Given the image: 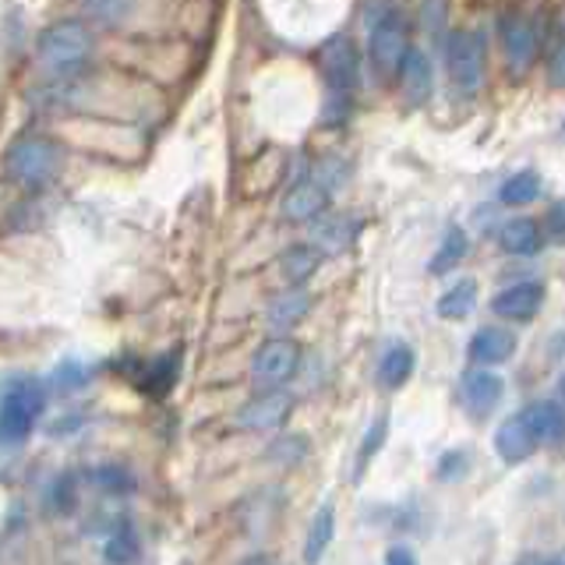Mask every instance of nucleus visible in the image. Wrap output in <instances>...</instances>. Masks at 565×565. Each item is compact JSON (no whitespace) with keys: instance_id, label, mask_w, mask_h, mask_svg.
<instances>
[{"instance_id":"obj_1","label":"nucleus","mask_w":565,"mask_h":565,"mask_svg":"<svg viewBox=\"0 0 565 565\" xmlns=\"http://www.w3.org/2000/svg\"><path fill=\"white\" fill-rule=\"evenodd\" d=\"M96 50V35L82 18H61L50 29H43L40 43H35V61L43 64V71L50 75H75L78 67H85V61L93 57Z\"/></svg>"},{"instance_id":"obj_2","label":"nucleus","mask_w":565,"mask_h":565,"mask_svg":"<svg viewBox=\"0 0 565 565\" xmlns=\"http://www.w3.org/2000/svg\"><path fill=\"white\" fill-rule=\"evenodd\" d=\"M8 177L22 188H43L53 181V173L61 167V149L57 141H50L43 135H22L11 141V149L4 156Z\"/></svg>"},{"instance_id":"obj_3","label":"nucleus","mask_w":565,"mask_h":565,"mask_svg":"<svg viewBox=\"0 0 565 565\" xmlns=\"http://www.w3.org/2000/svg\"><path fill=\"white\" fill-rule=\"evenodd\" d=\"M43 385L29 375H14L4 385V403H0V435L4 441H22L35 428L43 414Z\"/></svg>"},{"instance_id":"obj_4","label":"nucleus","mask_w":565,"mask_h":565,"mask_svg":"<svg viewBox=\"0 0 565 565\" xmlns=\"http://www.w3.org/2000/svg\"><path fill=\"white\" fill-rule=\"evenodd\" d=\"M300 371V343L287 332L273 335L252 361V379L258 388H282Z\"/></svg>"},{"instance_id":"obj_5","label":"nucleus","mask_w":565,"mask_h":565,"mask_svg":"<svg viewBox=\"0 0 565 565\" xmlns=\"http://www.w3.org/2000/svg\"><path fill=\"white\" fill-rule=\"evenodd\" d=\"M406 50H411V40H406V22L399 14L388 11L371 22L367 53H371V64H375L379 75H399Z\"/></svg>"},{"instance_id":"obj_6","label":"nucleus","mask_w":565,"mask_h":565,"mask_svg":"<svg viewBox=\"0 0 565 565\" xmlns=\"http://www.w3.org/2000/svg\"><path fill=\"white\" fill-rule=\"evenodd\" d=\"M449 78L459 93H477L484 78V35L459 29L449 40Z\"/></svg>"},{"instance_id":"obj_7","label":"nucleus","mask_w":565,"mask_h":565,"mask_svg":"<svg viewBox=\"0 0 565 565\" xmlns=\"http://www.w3.org/2000/svg\"><path fill=\"white\" fill-rule=\"evenodd\" d=\"M290 414H294L290 393H282V388H262L258 396H252L241 406L234 420L244 431H273V428H282Z\"/></svg>"},{"instance_id":"obj_8","label":"nucleus","mask_w":565,"mask_h":565,"mask_svg":"<svg viewBox=\"0 0 565 565\" xmlns=\"http://www.w3.org/2000/svg\"><path fill=\"white\" fill-rule=\"evenodd\" d=\"M505 396V382L494 375V371H484V364H477V371H467L463 382H459V406L473 417L484 420L499 411V403Z\"/></svg>"},{"instance_id":"obj_9","label":"nucleus","mask_w":565,"mask_h":565,"mask_svg":"<svg viewBox=\"0 0 565 565\" xmlns=\"http://www.w3.org/2000/svg\"><path fill=\"white\" fill-rule=\"evenodd\" d=\"M322 71H326V82H329V93L332 96H353V88L361 85V61H358V50H353L347 40H332L322 53Z\"/></svg>"},{"instance_id":"obj_10","label":"nucleus","mask_w":565,"mask_h":565,"mask_svg":"<svg viewBox=\"0 0 565 565\" xmlns=\"http://www.w3.org/2000/svg\"><path fill=\"white\" fill-rule=\"evenodd\" d=\"M544 282H512L502 294L491 297V311L509 322H530L541 308H544Z\"/></svg>"},{"instance_id":"obj_11","label":"nucleus","mask_w":565,"mask_h":565,"mask_svg":"<svg viewBox=\"0 0 565 565\" xmlns=\"http://www.w3.org/2000/svg\"><path fill=\"white\" fill-rule=\"evenodd\" d=\"M494 452H499V459L505 467H520L537 452V438H534V431H530L523 411L499 424V431H494Z\"/></svg>"},{"instance_id":"obj_12","label":"nucleus","mask_w":565,"mask_h":565,"mask_svg":"<svg viewBox=\"0 0 565 565\" xmlns=\"http://www.w3.org/2000/svg\"><path fill=\"white\" fill-rule=\"evenodd\" d=\"M329 209V188L318 181V177H308L297 188H290V194L282 199V216L290 223H311Z\"/></svg>"},{"instance_id":"obj_13","label":"nucleus","mask_w":565,"mask_h":565,"mask_svg":"<svg viewBox=\"0 0 565 565\" xmlns=\"http://www.w3.org/2000/svg\"><path fill=\"white\" fill-rule=\"evenodd\" d=\"M467 353H470L473 364H484V367L505 364L512 353H516V335H512L509 329H502V326H481L470 335Z\"/></svg>"},{"instance_id":"obj_14","label":"nucleus","mask_w":565,"mask_h":565,"mask_svg":"<svg viewBox=\"0 0 565 565\" xmlns=\"http://www.w3.org/2000/svg\"><path fill=\"white\" fill-rule=\"evenodd\" d=\"M502 43H505L509 64L516 71H526V64L534 61V46H537L534 25H530L523 14H505L502 18Z\"/></svg>"},{"instance_id":"obj_15","label":"nucleus","mask_w":565,"mask_h":565,"mask_svg":"<svg viewBox=\"0 0 565 565\" xmlns=\"http://www.w3.org/2000/svg\"><path fill=\"white\" fill-rule=\"evenodd\" d=\"M523 417L534 431L537 446H555L558 438H565V406L555 399H541V403H530L523 406Z\"/></svg>"},{"instance_id":"obj_16","label":"nucleus","mask_w":565,"mask_h":565,"mask_svg":"<svg viewBox=\"0 0 565 565\" xmlns=\"http://www.w3.org/2000/svg\"><path fill=\"white\" fill-rule=\"evenodd\" d=\"M399 82H403V93H406V99H411V103H424V99L431 96V85H435L431 57L420 46L406 50L403 67H399Z\"/></svg>"},{"instance_id":"obj_17","label":"nucleus","mask_w":565,"mask_h":565,"mask_svg":"<svg viewBox=\"0 0 565 565\" xmlns=\"http://www.w3.org/2000/svg\"><path fill=\"white\" fill-rule=\"evenodd\" d=\"M326 262V252L318 244H294L282 252V262H279V273L282 279L290 282V287H305V282L322 269Z\"/></svg>"},{"instance_id":"obj_18","label":"nucleus","mask_w":565,"mask_h":565,"mask_svg":"<svg viewBox=\"0 0 565 565\" xmlns=\"http://www.w3.org/2000/svg\"><path fill=\"white\" fill-rule=\"evenodd\" d=\"M499 244L505 255H516V258L537 255L541 252V226L534 220H509L499 230Z\"/></svg>"},{"instance_id":"obj_19","label":"nucleus","mask_w":565,"mask_h":565,"mask_svg":"<svg viewBox=\"0 0 565 565\" xmlns=\"http://www.w3.org/2000/svg\"><path fill=\"white\" fill-rule=\"evenodd\" d=\"M311 311V297L305 290H287V294H279L273 305H269V326L276 332H290L294 326L305 322V315Z\"/></svg>"},{"instance_id":"obj_20","label":"nucleus","mask_w":565,"mask_h":565,"mask_svg":"<svg viewBox=\"0 0 565 565\" xmlns=\"http://www.w3.org/2000/svg\"><path fill=\"white\" fill-rule=\"evenodd\" d=\"M414 367H417V358H414V350L406 347V343H396V347H388L385 350V358L379 364V379L385 388H403L406 382L414 379Z\"/></svg>"},{"instance_id":"obj_21","label":"nucleus","mask_w":565,"mask_h":565,"mask_svg":"<svg viewBox=\"0 0 565 565\" xmlns=\"http://www.w3.org/2000/svg\"><path fill=\"white\" fill-rule=\"evenodd\" d=\"M477 305V279L473 276H463L456 279L452 287L438 297V318H446V322H459V318H467Z\"/></svg>"},{"instance_id":"obj_22","label":"nucleus","mask_w":565,"mask_h":565,"mask_svg":"<svg viewBox=\"0 0 565 565\" xmlns=\"http://www.w3.org/2000/svg\"><path fill=\"white\" fill-rule=\"evenodd\" d=\"M335 534V509L332 502H326L322 509L315 512V520H311V530H308V544H305V562H318L326 555V547Z\"/></svg>"},{"instance_id":"obj_23","label":"nucleus","mask_w":565,"mask_h":565,"mask_svg":"<svg viewBox=\"0 0 565 565\" xmlns=\"http://www.w3.org/2000/svg\"><path fill=\"white\" fill-rule=\"evenodd\" d=\"M463 255H467V234L459 226H452L446 237H441V244H438V252L431 255V262H428V273L431 276H446L449 269H456L459 262H463Z\"/></svg>"},{"instance_id":"obj_24","label":"nucleus","mask_w":565,"mask_h":565,"mask_svg":"<svg viewBox=\"0 0 565 565\" xmlns=\"http://www.w3.org/2000/svg\"><path fill=\"white\" fill-rule=\"evenodd\" d=\"M541 173L534 170H520V173H512L509 181L502 184V202L505 205H526V202H534L537 194H541Z\"/></svg>"},{"instance_id":"obj_25","label":"nucleus","mask_w":565,"mask_h":565,"mask_svg":"<svg viewBox=\"0 0 565 565\" xmlns=\"http://www.w3.org/2000/svg\"><path fill=\"white\" fill-rule=\"evenodd\" d=\"M103 555H106V562H131V558H138V534H135L131 520H120L114 526V534H110V541H106Z\"/></svg>"},{"instance_id":"obj_26","label":"nucleus","mask_w":565,"mask_h":565,"mask_svg":"<svg viewBox=\"0 0 565 565\" xmlns=\"http://www.w3.org/2000/svg\"><path fill=\"white\" fill-rule=\"evenodd\" d=\"M385 431H388V417L382 414L375 424L367 428V435H364V441H361V452H358V467H353V477L361 481V473H364V467L375 459V452L382 449V441H385Z\"/></svg>"},{"instance_id":"obj_27","label":"nucleus","mask_w":565,"mask_h":565,"mask_svg":"<svg viewBox=\"0 0 565 565\" xmlns=\"http://www.w3.org/2000/svg\"><path fill=\"white\" fill-rule=\"evenodd\" d=\"M131 8H135V0H88V11H93L106 25L124 22V18L131 14Z\"/></svg>"},{"instance_id":"obj_28","label":"nucleus","mask_w":565,"mask_h":565,"mask_svg":"<svg viewBox=\"0 0 565 565\" xmlns=\"http://www.w3.org/2000/svg\"><path fill=\"white\" fill-rule=\"evenodd\" d=\"M173 382H177V358L173 361L170 358L156 361L152 371L146 375V388H149V393H156V396H163L167 388H173Z\"/></svg>"},{"instance_id":"obj_29","label":"nucleus","mask_w":565,"mask_h":565,"mask_svg":"<svg viewBox=\"0 0 565 565\" xmlns=\"http://www.w3.org/2000/svg\"><path fill=\"white\" fill-rule=\"evenodd\" d=\"M99 481H103L106 491H135V481L124 470H117V467H103Z\"/></svg>"},{"instance_id":"obj_30","label":"nucleus","mask_w":565,"mask_h":565,"mask_svg":"<svg viewBox=\"0 0 565 565\" xmlns=\"http://www.w3.org/2000/svg\"><path fill=\"white\" fill-rule=\"evenodd\" d=\"M544 226L552 230V237H555V241H565V202L552 205V212H547Z\"/></svg>"},{"instance_id":"obj_31","label":"nucleus","mask_w":565,"mask_h":565,"mask_svg":"<svg viewBox=\"0 0 565 565\" xmlns=\"http://www.w3.org/2000/svg\"><path fill=\"white\" fill-rule=\"evenodd\" d=\"M459 477L463 473V452H446V459H441V467H438V477Z\"/></svg>"},{"instance_id":"obj_32","label":"nucleus","mask_w":565,"mask_h":565,"mask_svg":"<svg viewBox=\"0 0 565 565\" xmlns=\"http://www.w3.org/2000/svg\"><path fill=\"white\" fill-rule=\"evenodd\" d=\"M547 78H552V85H565V46L555 53L552 71H547Z\"/></svg>"},{"instance_id":"obj_33","label":"nucleus","mask_w":565,"mask_h":565,"mask_svg":"<svg viewBox=\"0 0 565 565\" xmlns=\"http://www.w3.org/2000/svg\"><path fill=\"white\" fill-rule=\"evenodd\" d=\"M385 562H417L414 552H406V547H393V552L385 555Z\"/></svg>"},{"instance_id":"obj_34","label":"nucleus","mask_w":565,"mask_h":565,"mask_svg":"<svg viewBox=\"0 0 565 565\" xmlns=\"http://www.w3.org/2000/svg\"><path fill=\"white\" fill-rule=\"evenodd\" d=\"M558 393H562V399H565V375H562V382H558Z\"/></svg>"},{"instance_id":"obj_35","label":"nucleus","mask_w":565,"mask_h":565,"mask_svg":"<svg viewBox=\"0 0 565 565\" xmlns=\"http://www.w3.org/2000/svg\"><path fill=\"white\" fill-rule=\"evenodd\" d=\"M555 562H565V555H558V558H555Z\"/></svg>"}]
</instances>
